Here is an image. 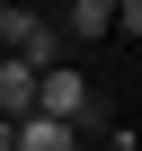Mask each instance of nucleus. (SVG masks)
Wrapping results in <instances>:
<instances>
[{
  "mask_svg": "<svg viewBox=\"0 0 142 151\" xmlns=\"http://www.w3.org/2000/svg\"><path fill=\"white\" fill-rule=\"evenodd\" d=\"M36 116H53V124H98V89L80 80V71L71 62H53V71H36Z\"/></svg>",
  "mask_w": 142,
  "mask_h": 151,
  "instance_id": "obj_1",
  "label": "nucleus"
},
{
  "mask_svg": "<svg viewBox=\"0 0 142 151\" xmlns=\"http://www.w3.org/2000/svg\"><path fill=\"white\" fill-rule=\"evenodd\" d=\"M9 151H80V133L53 124V116H18L9 124Z\"/></svg>",
  "mask_w": 142,
  "mask_h": 151,
  "instance_id": "obj_2",
  "label": "nucleus"
},
{
  "mask_svg": "<svg viewBox=\"0 0 142 151\" xmlns=\"http://www.w3.org/2000/svg\"><path fill=\"white\" fill-rule=\"evenodd\" d=\"M0 116H9V124L36 116V71H27L18 53H0Z\"/></svg>",
  "mask_w": 142,
  "mask_h": 151,
  "instance_id": "obj_3",
  "label": "nucleus"
},
{
  "mask_svg": "<svg viewBox=\"0 0 142 151\" xmlns=\"http://www.w3.org/2000/svg\"><path fill=\"white\" fill-rule=\"evenodd\" d=\"M53 27H62V36H107V27H115V0H71Z\"/></svg>",
  "mask_w": 142,
  "mask_h": 151,
  "instance_id": "obj_4",
  "label": "nucleus"
},
{
  "mask_svg": "<svg viewBox=\"0 0 142 151\" xmlns=\"http://www.w3.org/2000/svg\"><path fill=\"white\" fill-rule=\"evenodd\" d=\"M0 151H9V116H0Z\"/></svg>",
  "mask_w": 142,
  "mask_h": 151,
  "instance_id": "obj_5",
  "label": "nucleus"
},
{
  "mask_svg": "<svg viewBox=\"0 0 142 151\" xmlns=\"http://www.w3.org/2000/svg\"><path fill=\"white\" fill-rule=\"evenodd\" d=\"M0 9H18V0H0Z\"/></svg>",
  "mask_w": 142,
  "mask_h": 151,
  "instance_id": "obj_6",
  "label": "nucleus"
}]
</instances>
